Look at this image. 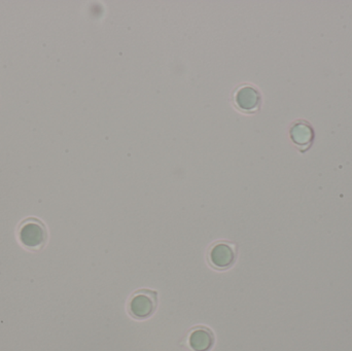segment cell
I'll list each match as a JSON object with an SVG mask.
<instances>
[{"label":"cell","instance_id":"cell-2","mask_svg":"<svg viewBox=\"0 0 352 351\" xmlns=\"http://www.w3.org/2000/svg\"><path fill=\"white\" fill-rule=\"evenodd\" d=\"M158 307V293L156 291L138 290L130 297L128 311L133 319L138 321L150 319Z\"/></svg>","mask_w":352,"mask_h":351},{"label":"cell","instance_id":"cell-3","mask_svg":"<svg viewBox=\"0 0 352 351\" xmlns=\"http://www.w3.org/2000/svg\"><path fill=\"white\" fill-rule=\"evenodd\" d=\"M237 260V251L231 243L221 241L211 247L208 253V261L211 267L223 271L230 269Z\"/></svg>","mask_w":352,"mask_h":351},{"label":"cell","instance_id":"cell-1","mask_svg":"<svg viewBox=\"0 0 352 351\" xmlns=\"http://www.w3.org/2000/svg\"><path fill=\"white\" fill-rule=\"evenodd\" d=\"M19 243L24 249L36 253L43 251L49 240V232L43 220L28 218L22 220L16 231Z\"/></svg>","mask_w":352,"mask_h":351},{"label":"cell","instance_id":"cell-5","mask_svg":"<svg viewBox=\"0 0 352 351\" xmlns=\"http://www.w3.org/2000/svg\"><path fill=\"white\" fill-rule=\"evenodd\" d=\"M214 334L206 327H197L188 335V346L192 351H209L214 346Z\"/></svg>","mask_w":352,"mask_h":351},{"label":"cell","instance_id":"cell-4","mask_svg":"<svg viewBox=\"0 0 352 351\" xmlns=\"http://www.w3.org/2000/svg\"><path fill=\"white\" fill-rule=\"evenodd\" d=\"M292 140L294 144L302 150L305 152L311 146L314 139V128L306 121H297L292 126L291 131Z\"/></svg>","mask_w":352,"mask_h":351},{"label":"cell","instance_id":"cell-6","mask_svg":"<svg viewBox=\"0 0 352 351\" xmlns=\"http://www.w3.org/2000/svg\"><path fill=\"white\" fill-rule=\"evenodd\" d=\"M260 93L254 87H241L235 94L236 104L242 111H254L260 104Z\"/></svg>","mask_w":352,"mask_h":351}]
</instances>
